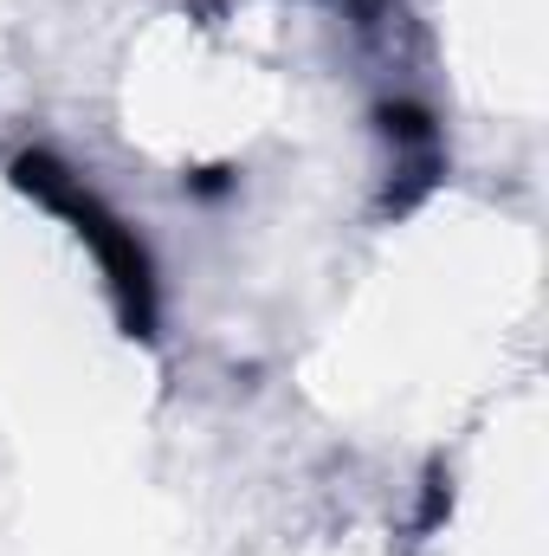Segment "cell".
Segmentation results:
<instances>
[{
  "label": "cell",
  "instance_id": "cell-1",
  "mask_svg": "<svg viewBox=\"0 0 549 556\" xmlns=\"http://www.w3.org/2000/svg\"><path fill=\"white\" fill-rule=\"evenodd\" d=\"M13 181L39 201V207H52V214H65L72 227H78V240L98 253V266H104V285L117 291V304H124V324L130 330H149V311H155V273H149V253H142L137 227H124L72 168H59L52 155H39V149H26L20 162H13Z\"/></svg>",
  "mask_w": 549,
  "mask_h": 556
}]
</instances>
